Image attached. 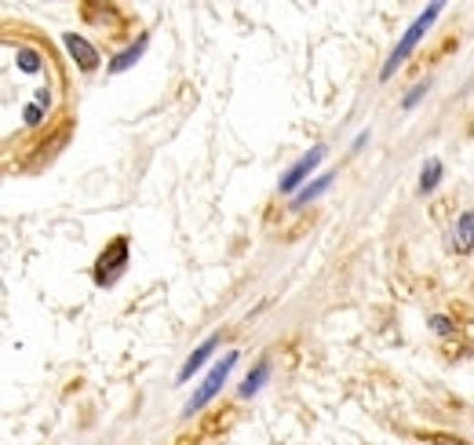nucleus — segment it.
<instances>
[{"label": "nucleus", "instance_id": "f257e3e1", "mask_svg": "<svg viewBox=\"0 0 474 445\" xmlns=\"http://www.w3.org/2000/svg\"><path fill=\"white\" fill-rule=\"evenodd\" d=\"M441 11H445L441 4H427V7H423L416 18H412V26H408V29H405V36L397 40V47L386 55V62H383V69H379V80H390V77H394V69H397V66H401V62H405V58L416 51V44L423 40V33L434 26V18H438Z\"/></svg>", "mask_w": 474, "mask_h": 445}, {"label": "nucleus", "instance_id": "f03ea898", "mask_svg": "<svg viewBox=\"0 0 474 445\" xmlns=\"http://www.w3.org/2000/svg\"><path fill=\"white\" fill-rule=\"evenodd\" d=\"M233 365H237V350H226V354H222V357H219V361L208 368V376L201 379V387L193 390V398L186 401V409H182V419H190L193 412H201V409H204V405H208V401H211V398L222 390V383H226V376L233 372Z\"/></svg>", "mask_w": 474, "mask_h": 445}, {"label": "nucleus", "instance_id": "7ed1b4c3", "mask_svg": "<svg viewBox=\"0 0 474 445\" xmlns=\"http://www.w3.org/2000/svg\"><path fill=\"white\" fill-rule=\"evenodd\" d=\"M128 252H131L128 237H113V241L98 252L95 270H91V277H95L98 288H109V285H117V281L124 277V270H128Z\"/></svg>", "mask_w": 474, "mask_h": 445}, {"label": "nucleus", "instance_id": "20e7f679", "mask_svg": "<svg viewBox=\"0 0 474 445\" xmlns=\"http://www.w3.org/2000/svg\"><path fill=\"white\" fill-rule=\"evenodd\" d=\"M325 157H328V146H321V142L310 146V150H306V153H303V157H299V160L281 175V182H277L281 193H299V190L310 182V171H317V164H321Z\"/></svg>", "mask_w": 474, "mask_h": 445}, {"label": "nucleus", "instance_id": "39448f33", "mask_svg": "<svg viewBox=\"0 0 474 445\" xmlns=\"http://www.w3.org/2000/svg\"><path fill=\"white\" fill-rule=\"evenodd\" d=\"M445 244H448V252H456V255H470V252H474V208H467V212L456 215V222H452L448 237H445Z\"/></svg>", "mask_w": 474, "mask_h": 445}, {"label": "nucleus", "instance_id": "423d86ee", "mask_svg": "<svg viewBox=\"0 0 474 445\" xmlns=\"http://www.w3.org/2000/svg\"><path fill=\"white\" fill-rule=\"evenodd\" d=\"M62 44H66L69 58H73V62H77L84 73L98 69V51H95V44H91V40H84L80 33H62Z\"/></svg>", "mask_w": 474, "mask_h": 445}, {"label": "nucleus", "instance_id": "0eeeda50", "mask_svg": "<svg viewBox=\"0 0 474 445\" xmlns=\"http://www.w3.org/2000/svg\"><path fill=\"white\" fill-rule=\"evenodd\" d=\"M219 339H222V336H219V332H211V336H208V339H204V343H201V347H197V350H193V354H190V357L182 361V368H179L175 383H186V379H193V372H197V368H201V365H204V361H208V357L215 354Z\"/></svg>", "mask_w": 474, "mask_h": 445}, {"label": "nucleus", "instance_id": "6e6552de", "mask_svg": "<svg viewBox=\"0 0 474 445\" xmlns=\"http://www.w3.org/2000/svg\"><path fill=\"white\" fill-rule=\"evenodd\" d=\"M146 47H149V33H142L135 44H128L120 55H113V58H109V73H124V69H131V66L142 58Z\"/></svg>", "mask_w": 474, "mask_h": 445}, {"label": "nucleus", "instance_id": "1a4fd4ad", "mask_svg": "<svg viewBox=\"0 0 474 445\" xmlns=\"http://www.w3.org/2000/svg\"><path fill=\"white\" fill-rule=\"evenodd\" d=\"M328 186H332V171H325V175H317L314 182H306V186H303V190L295 193L292 208H306V204H310V201H317V197H321V193H325Z\"/></svg>", "mask_w": 474, "mask_h": 445}, {"label": "nucleus", "instance_id": "9d476101", "mask_svg": "<svg viewBox=\"0 0 474 445\" xmlns=\"http://www.w3.org/2000/svg\"><path fill=\"white\" fill-rule=\"evenodd\" d=\"M266 376H270V357H259V361H255V368L248 372V379L241 383V390H237V394H241V398L259 394V390H263V383H266Z\"/></svg>", "mask_w": 474, "mask_h": 445}, {"label": "nucleus", "instance_id": "9b49d317", "mask_svg": "<svg viewBox=\"0 0 474 445\" xmlns=\"http://www.w3.org/2000/svg\"><path fill=\"white\" fill-rule=\"evenodd\" d=\"M438 182H441V160L430 157V160H423V168H419V193H430Z\"/></svg>", "mask_w": 474, "mask_h": 445}, {"label": "nucleus", "instance_id": "f8f14e48", "mask_svg": "<svg viewBox=\"0 0 474 445\" xmlns=\"http://www.w3.org/2000/svg\"><path fill=\"white\" fill-rule=\"evenodd\" d=\"M15 62H18L22 73H40V51H33V47H22L15 55Z\"/></svg>", "mask_w": 474, "mask_h": 445}, {"label": "nucleus", "instance_id": "ddd939ff", "mask_svg": "<svg viewBox=\"0 0 474 445\" xmlns=\"http://www.w3.org/2000/svg\"><path fill=\"white\" fill-rule=\"evenodd\" d=\"M44 117H47V109H44L40 102H26V106H22V124H26V128H36Z\"/></svg>", "mask_w": 474, "mask_h": 445}, {"label": "nucleus", "instance_id": "4468645a", "mask_svg": "<svg viewBox=\"0 0 474 445\" xmlns=\"http://www.w3.org/2000/svg\"><path fill=\"white\" fill-rule=\"evenodd\" d=\"M427 325H430V332H438V336H448V332H456V321H448L445 314H434V317H427Z\"/></svg>", "mask_w": 474, "mask_h": 445}, {"label": "nucleus", "instance_id": "2eb2a0df", "mask_svg": "<svg viewBox=\"0 0 474 445\" xmlns=\"http://www.w3.org/2000/svg\"><path fill=\"white\" fill-rule=\"evenodd\" d=\"M427 91H430V84H416V88H412V91L401 98V109H416V102H419Z\"/></svg>", "mask_w": 474, "mask_h": 445}, {"label": "nucleus", "instance_id": "dca6fc26", "mask_svg": "<svg viewBox=\"0 0 474 445\" xmlns=\"http://www.w3.org/2000/svg\"><path fill=\"white\" fill-rule=\"evenodd\" d=\"M33 102H40L44 109H51V91H47V88H36V95H33Z\"/></svg>", "mask_w": 474, "mask_h": 445}, {"label": "nucleus", "instance_id": "f3484780", "mask_svg": "<svg viewBox=\"0 0 474 445\" xmlns=\"http://www.w3.org/2000/svg\"><path fill=\"white\" fill-rule=\"evenodd\" d=\"M365 142H368V128H365V131H357V139H354V142H350V150H354V153H357V150H361V146H365Z\"/></svg>", "mask_w": 474, "mask_h": 445}]
</instances>
